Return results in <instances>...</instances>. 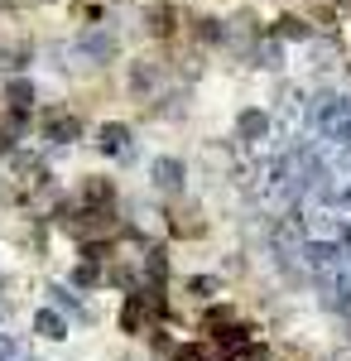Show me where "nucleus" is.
<instances>
[{
    "label": "nucleus",
    "mask_w": 351,
    "mask_h": 361,
    "mask_svg": "<svg viewBox=\"0 0 351 361\" xmlns=\"http://www.w3.org/2000/svg\"><path fill=\"white\" fill-rule=\"evenodd\" d=\"M207 328H212V342H216V347H226V352L250 347V328L231 318V308H212V313H207Z\"/></svg>",
    "instance_id": "1"
},
{
    "label": "nucleus",
    "mask_w": 351,
    "mask_h": 361,
    "mask_svg": "<svg viewBox=\"0 0 351 361\" xmlns=\"http://www.w3.org/2000/svg\"><path fill=\"white\" fill-rule=\"evenodd\" d=\"M5 106H10V121H15V126H25L29 106H34V82H25V78H15V82L5 87Z\"/></svg>",
    "instance_id": "2"
},
{
    "label": "nucleus",
    "mask_w": 351,
    "mask_h": 361,
    "mask_svg": "<svg viewBox=\"0 0 351 361\" xmlns=\"http://www.w3.org/2000/svg\"><path fill=\"white\" fill-rule=\"evenodd\" d=\"M78 130H82V121H78V116H68V111H49V116H44V135L58 140V145L78 140Z\"/></svg>",
    "instance_id": "3"
},
{
    "label": "nucleus",
    "mask_w": 351,
    "mask_h": 361,
    "mask_svg": "<svg viewBox=\"0 0 351 361\" xmlns=\"http://www.w3.org/2000/svg\"><path fill=\"white\" fill-rule=\"evenodd\" d=\"M82 207H116V188L106 178H87L82 183Z\"/></svg>",
    "instance_id": "4"
},
{
    "label": "nucleus",
    "mask_w": 351,
    "mask_h": 361,
    "mask_svg": "<svg viewBox=\"0 0 351 361\" xmlns=\"http://www.w3.org/2000/svg\"><path fill=\"white\" fill-rule=\"evenodd\" d=\"M144 313H154L149 299H144V294H130V299H125V313H121V328H125V333H140V328H144Z\"/></svg>",
    "instance_id": "5"
},
{
    "label": "nucleus",
    "mask_w": 351,
    "mask_h": 361,
    "mask_svg": "<svg viewBox=\"0 0 351 361\" xmlns=\"http://www.w3.org/2000/svg\"><path fill=\"white\" fill-rule=\"evenodd\" d=\"M106 154H125L130 149V130L125 126H101V140H97Z\"/></svg>",
    "instance_id": "6"
},
{
    "label": "nucleus",
    "mask_w": 351,
    "mask_h": 361,
    "mask_svg": "<svg viewBox=\"0 0 351 361\" xmlns=\"http://www.w3.org/2000/svg\"><path fill=\"white\" fill-rule=\"evenodd\" d=\"M279 34L284 39H308V25L303 20H279Z\"/></svg>",
    "instance_id": "7"
},
{
    "label": "nucleus",
    "mask_w": 351,
    "mask_h": 361,
    "mask_svg": "<svg viewBox=\"0 0 351 361\" xmlns=\"http://www.w3.org/2000/svg\"><path fill=\"white\" fill-rule=\"evenodd\" d=\"M39 328H44V337H63V323H58L54 313H39Z\"/></svg>",
    "instance_id": "8"
},
{
    "label": "nucleus",
    "mask_w": 351,
    "mask_h": 361,
    "mask_svg": "<svg viewBox=\"0 0 351 361\" xmlns=\"http://www.w3.org/2000/svg\"><path fill=\"white\" fill-rule=\"evenodd\" d=\"M149 29H154V34H168V10H154V15H149Z\"/></svg>",
    "instance_id": "9"
},
{
    "label": "nucleus",
    "mask_w": 351,
    "mask_h": 361,
    "mask_svg": "<svg viewBox=\"0 0 351 361\" xmlns=\"http://www.w3.org/2000/svg\"><path fill=\"white\" fill-rule=\"evenodd\" d=\"M236 361H270V352H260V347L250 342V347H241V352H236Z\"/></svg>",
    "instance_id": "10"
},
{
    "label": "nucleus",
    "mask_w": 351,
    "mask_h": 361,
    "mask_svg": "<svg viewBox=\"0 0 351 361\" xmlns=\"http://www.w3.org/2000/svg\"><path fill=\"white\" fill-rule=\"evenodd\" d=\"M173 361H207V352H202V347H178Z\"/></svg>",
    "instance_id": "11"
},
{
    "label": "nucleus",
    "mask_w": 351,
    "mask_h": 361,
    "mask_svg": "<svg viewBox=\"0 0 351 361\" xmlns=\"http://www.w3.org/2000/svg\"><path fill=\"white\" fill-rule=\"evenodd\" d=\"M10 149H15V130H10V126H0V154H10Z\"/></svg>",
    "instance_id": "12"
},
{
    "label": "nucleus",
    "mask_w": 351,
    "mask_h": 361,
    "mask_svg": "<svg viewBox=\"0 0 351 361\" xmlns=\"http://www.w3.org/2000/svg\"><path fill=\"white\" fill-rule=\"evenodd\" d=\"M241 126H245V135H255V130H265V121H260V116H255V111H250V116H245V121H241Z\"/></svg>",
    "instance_id": "13"
}]
</instances>
